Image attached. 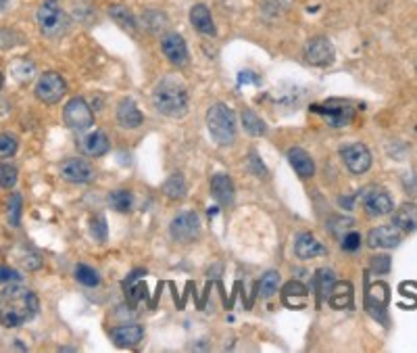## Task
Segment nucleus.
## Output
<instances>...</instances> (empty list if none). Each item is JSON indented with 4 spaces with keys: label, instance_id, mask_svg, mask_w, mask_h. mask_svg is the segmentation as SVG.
I'll return each instance as SVG.
<instances>
[{
    "label": "nucleus",
    "instance_id": "f257e3e1",
    "mask_svg": "<svg viewBox=\"0 0 417 353\" xmlns=\"http://www.w3.org/2000/svg\"><path fill=\"white\" fill-rule=\"evenodd\" d=\"M40 301L32 288L23 284H9L0 290V326L17 328L38 314Z\"/></svg>",
    "mask_w": 417,
    "mask_h": 353
},
{
    "label": "nucleus",
    "instance_id": "f03ea898",
    "mask_svg": "<svg viewBox=\"0 0 417 353\" xmlns=\"http://www.w3.org/2000/svg\"><path fill=\"white\" fill-rule=\"evenodd\" d=\"M188 105H190L188 90L175 77L161 80L152 90V107L165 117H172V119L184 117L188 113Z\"/></svg>",
    "mask_w": 417,
    "mask_h": 353
},
{
    "label": "nucleus",
    "instance_id": "7ed1b4c3",
    "mask_svg": "<svg viewBox=\"0 0 417 353\" xmlns=\"http://www.w3.org/2000/svg\"><path fill=\"white\" fill-rule=\"evenodd\" d=\"M35 23L40 34L48 40H59L67 34L71 21L70 15L57 4V2H44L38 11H35Z\"/></svg>",
    "mask_w": 417,
    "mask_h": 353
},
{
    "label": "nucleus",
    "instance_id": "20e7f679",
    "mask_svg": "<svg viewBox=\"0 0 417 353\" xmlns=\"http://www.w3.org/2000/svg\"><path fill=\"white\" fill-rule=\"evenodd\" d=\"M207 128L213 141L221 146H228L236 141V117L232 109L223 103H217L207 111Z\"/></svg>",
    "mask_w": 417,
    "mask_h": 353
},
{
    "label": "nucleus",
    "instance_id": "39448f33",
    "mask_svg": "<svg viewBox=\"0 0 417 353\" xmlns=\"http://www.w3.org/2000/svg\"><path fill=\"white\" fill-rule=\"evenodd\" d=\"M35 99L44 105H57L65 94H67V84L63 80L61 73L57 71H46L40 75V80L35 82L34 90Z\"/></svg>",
    "mask_w": 417,
    "mask_h": 353
},
{
    "label": "nucleus",
    "instance_id": "423d86ee",
    "mask_svg": "<svg viewBox=\"0 0 417 353\" xmlns=\"http://www.w3.org/2000/svg\"><path fill=\"white\" fill-rule=\"evenodd\" d=\"M311 109L315 113H319L326 119V124L332 128H345L355 119V107L340 99H332L323 105H313Z\"/></svg>",
    "mask_w": 417,
    "mask_h": 353
},
{
    "label": "nucleus",
    "instance_id": "0eeeda50",
    "mask_svg": "<svg viewBox=\"0 0 417 353\" xmlns=\"http://www.w3.org/2000/svg\"><path fill=\"white\" fill-rule=\"evenodd\" d=\"M169 234L175 243L179 245H188L194 243L201 237V219L194 212H184L175 215L169 226Z\"/></svg>",
    "mask_w": 417,
    "mask_h": 353
},
{
    "label": "nucleus",
    "instance_id": "6e6552de",
    "mask_svg": "<svg viewBox=\"0 0 417 353\" xmlns=\"http://www.w3.org/2000/svg\"><path fill=\"white\" fill-rule=\"evenodd\" d=\"M63 119H65L67 128L75 130V132H84V130L92 128L94 113H92L90 105L82 97H75L63 109Z\"/></svg>",
    "mask_w": 417,
    "mask_h": 353
},
{
    "label": "nucleus",
    "instance_id": "1a4fd4ad",
    "mask_svg": "<svg viewBox=\"0 0 417 353\" xmlns=\"http://www.w3.org/2000/svg\"><path fill=\"white\" fill-rule=\"evenodd\" d=\"M303 57L309 65H315V67H328L334 63V57H336V50H334V44L326 38V36H317V38H311L307 44H305V50H303Z\"/></svg>",
    "mask_w": 417,
    "mask_h": 353
},
{
    "label": "nucleus",
    "instance_id": "9d476101",
    "mask_svg": "<svg viewBox=\"0 0 417 353\" xmlns=\"http://www.w3.org/2000/svg\"><path fill=\"white\" fill-rule=\"evenodd\" d=\"M340 155H343V161H345V165H347V170L350 174L361 176V174H365V172L372 168V153H369V148H367L365 144H361V142L347 144V146L340 151Z\"/></svg>",
    "mask_w": 417,
    "mask_h": 353
},
{
    "label": "nucleus",
    "instance_id": "9b49d317",
    "mask_svg": "<svg viewBox=\"0 0 417 353\" xmlns=\"http://www.w3.org/2000/svg\"><path fill=\"white\" fill-rule=\"evenodd\" d=\"M161 50H163V55L167 57V61L174 67H186L188 61H190L186 40L179 34H175V32L163 34V38H161Z\"/></svg>",
    "mask_w": 417,
    "mask_h": 353
},
{
    "label": "nucleus",
    "instance_id": "f8f14e48",
    "mask_svg": "<svg viewBox=\"0 0 417 353\" xmlns=\"http://www.w3.org/2000/svg\"><path fill=\"white\" fill-rule=\"evenodd\" d=\"M59 172H61V178L71 184H86V182H92V178H94L92 165L84 159H77V157L65 159L59 165Z\"/></svg>",
    "mask_w": 417,
    "mask_h": 353
},
{
    "label": "nucleus",
    "instance_id": "ddd939ff",
    "mask_svg": "<svg viewBox=\"0 0 417 353\" xmlns=\"http://www.w3.org/2000/svg\"><path fill=\"white\" fill-rule=\"evenodd\" d=\"M365 305L369 310V314L376 320H380L384 326H388V286L384 283L369 286L367 295H365Z\"/></svg>",
    "mask_w": 417,
    "mask_h": 353
},
{
    "label": "nucleus",
    "instance_id": "4468645a",
    "mask_svg": "<svg viewBox=\"0 0 417 353\" xmlns=\"http://www.w3.org/2000/svg\"><path fill=\"white\" fill-rule=\"evenodd\" d=\"M363 205H365V212L374 217H380V215H386V213H392V197L380 188V186H374V188H367L363 192Z\"/></svg>",
    "mask_w": 417,
    "mask_h": 353
},
{
    "label": "nucleus",
    "instance_id": "2eb2a0df",
    "mask_svg": "<svg viewBox=\"0 0 417 353\" xmlns=\"http://www.w3.org/2000/svg\"><path fill=\"white\" fill-rule=\"evenodd\" d=\"M401 243V230L392 226H378L369 230L367 234V245L372 249H392Z\"/></svg>",
    "mask_w": 417,
    "mask_h": 353
},
{
    "label": "nucleus",
    "instance_id": "dca6fc26",
    "mask_svg": "<svg viewBox=\"0 0 417 353\" xmlns=\"http://www.w3.org/2000/svg\"><path fill=\"white\" fill-rule=\"evenodd\" d=\"M109 335L117 347H136L144 337V330L138 324H121V326L111 328Z\"/></svg>",
    "mask_w": 417,
    "mask_h": 353
},
{
    "label": "nucleus",
    "instance_id": "f3484780",
    "mask_svg": "<svg viewBox=\"0 0 417 353\" xmlns=\"http://www.w3.org/2000/svg\"><path fill=\"white\" fill-rule=\"evenodd\" d=\"M117 124L126 130H136L142 126L144 121V115L138 109V105L132 101V99H123L119 105H117Z\"/></svg>",
    "mask_w": 417,
    "mask_h": 353
},
{
    "label": "nucleus",
    "instance_id": "a211bd4d",
    "mask_svg": "<svg viewBox=\"0 0 417 353\" xmlns=\"http://www.w3.org/2000/svg\"><path fill=\"white\" fill-rule=\"evenodd\" d=\"M211 195L219 205H223V207L232 205L234 203V182H232V178L228 174H215L211 178Z\"/></svg>",
    "mask_w": 417,
    "mask_h": 353
},
{
    "label": "nucleus",
    "instance_id": "6ab92c4d",
    "mask_svg": "<svg viewBox=\"0 0 417 353\" xmlns=\"http://www.w3.org/2000/svg\"><path fill=\"white\" fill-rule=\"evenodd\" d=\"M190 23H192V28H194L199 34L211 36V38L217 34L211 11H208L205 4H201V2L194 4V6L190 9Z\"/></svg>",
    "mask_w": 417,
    "mask_h": 353
},
{
    "label": "nucleus",
    "instance_id": "aec40b11",
    "mask_svg": "<svg viewBox=\"0 0 417 353\" xmlns=\"http://www.w3.org/2000/svg\"><path fill=\"white\" fill-rule=\"evenodd\" d=\"M294 253L299 259H315V257H321L326 255V247L313 237L309 232H303L296 237V243H294Z\"/></svg>",
    "mask_w": 417,
    "mask_h": 353
},
{
    "label": "nucleus",
    "instance_id": "412c9836",
    "mask_svg": "<svg viewBox=\"0 0 417 353\" xmlns=\"http://www.w3.org/2000/svg\"><path fill=\"white\" fill-rule=\"evenodd\" d=\"M307 297H309L307 286L296 283V281H294V283L284 284V288H282V301H284V305H288L290 310H303L305 303H307Z\"/></svg>",
    "mask_w": 417,
    "mask_h": 353
},
{
    "label": "nucleus",
    "instance_id": "4be33fe9",
    "mask_svg": "<svg viewBox=\"0 0 417 353\" xmlns=\"http://www.w3.org/2000/svg\"><path fill=\"white\" fill-rule=\"evenodd\" d=\"M288 161H290L292 170L301 178H311L315 174V163H313L311 155L307 151L299 148V146L288 151Z\"/></svg>",
    "mask_w": 417,
    "mask_h": 353
},
{
    "label": "nucleus",
    "instance_id": "5701e85b",
    "mask_svg": "<svg viewBox=\"0 0 417 353\" xmlns=\"http://www.w3.org/2000/svg\"><path fill=\"white\" fill-rule=\"evenodd\" d=\"M140 26H142L148 34L159 36L167 30V26H169V17H167L163 11L148 9V11H144V13H142V17H140Z\"/></svg>",
    "mask_w": 417,
    "mask_h": 353
},
{
    "label": "nucleus",
    "instance_id": "b1692460",
    "mask_svg": "<svg viewBox=\"0 0 417 353\" xmlns=\"http://www.w3.org/2000/svg\"><path fill=\"white\" fill-rule=\"evenodd\" d=\"M392 224L403 230V232H413L417 230V205L416 203H405L392 213Z\"/></svg>",
    "mask_w": 417,
    "mask_h": 353
},
{
    "label": "nucleus",
    "instance_id": "393cba45",
    "mask_svg": "<svg viewBox=\"0 0 417 353\" xmlns=\"http://www.w3.org/2000/svg\"><path fill=\"white\" fill-rule=\"evenodd\" d=\"M79 146L88 157H103L104 153H109V139L104 132H90L82 139Z\"/></svg>",
    "mask_w": 417,
    "mask_h": 353
},
{
    "label": "nucleus",
    "instance_id": "a878e982",
    "mask_svg": "<svg viewBox=\"0 0 417 353\" xmlns=\"http://www.w3.org/2000/svg\"><path fill=\"white\" fill-rule=\"evenodd\" d=\"M328 303L334 310H348L352 305V286H350V283H334L330 295H328Z\"/></svg>",
    "mask_w": 417,
    "mask_h": 353
},
{
    "label": "nucleus",
    "instance_id": "bb28decb",
    "mask_svg": "<svg viewBox=\"0 0 417 353\" xmlns=\"http://www.w3.org/2000/svg\"><path fill=\"white\" fill-rule=\"evenodd\" d=\"M109 15H111L113 21L119 23V28H123L126 32H130V34H136V32H138L140 23L136 21V17L132 15L130 9H126V6H121V4H113V6L109 9Z\"/></svg>",
    "mask_w": 417,
    "mask_h": 353
},
{
    "label": "nucleus",
    "instance_id": "cd10ccee",
    "mask_svg": "<svg viewBox=\"0 0 417 353\" xmlns=\"http://www.w3.org/2000/svg\"><path fill=\"white\" fill-rule=\"evenodd\" d=\"M109 205L119 213L132 212L134 207V195L128 188H117L109 195Z\"/></svg>",
    "mask_w": 417,
    "mask_h": 353
},
{
    "label": "nucleus",
    "instance_id": "c85d7f7f",
    "mask_svg": "<svg viewBox=\"0 0 417 353\" xmlns=\"http://www.w3.org/2000/svg\"><path fill=\"white\" fill-rule=\"evenodd\" d=\"M243 128L250 136H265V132H267L265 121L250 109H244L243 111Z\"/></svg>",
    "mask_w": 417,
    "mask_h": 353
},
{
    "label": "nucleus",
    "instance_id": "c756f323",
    "mask_svg": "<svg viewBox=\"0 0 417 353\" xmlns=\"http://www.w3.org/2000/svg\"><path fill=\"white\" fill-rule=\"evenodd\" d=\"M11 73H13V77H15L17 82L28 84V82L35 75V65L30 59L21 57V59H15V61L11 63Z\"/></svg>",
    "mask_w": 417,
    "mask_h": 353
},
{
    "label": "nucleus",
    "instance_id": "7c9ffc66",
    "mask_svg": "<svg viewBox=\"0 0 417 353\" xmlns=\"http://www.w3.org/2000/svg\"><path fill=\"white\" fill-rule=\"evenodd\" d=\"M163 192H165L169 199H174V201L184 199L186 192H188V186H186L184 176H182V174H174V176L167 178V182L163 184Z\"/></svg>",
    "mask_w": 417,
    "mask_h": 353
},
{
    "label": "nucleus",
    "instance_id": "2f4dec72",
    "mask_svg": "<svg viewBox=\"0 0 417 353\" xmlns=\"http://www.w3.org/2000/svg\"><path fill=\"white\" fill-rule=\"evenodd\" d=\"M279 286V274L278 272H274V270H269V272H265L261 278H259V283H257V293L261 295V297H272L276 290H278Z\"/></svg>",
    "mask_w": 417,
    "mask_h": 353
},
{
    "label": "nucleus",
    "instance_id": "473e14b6",
    "mask_svg": "<svg viewBox=\"0 0 417 353\" xmlns=\"http://www.w3.org/2000/svg\"><path fill=\"white\" fill-rule=\"evenodd\" d=\"M75 281L84 286H99L101 284V276L94 268L86 266V264H79L75 266Z\"/></svg>",
    "mask_w": 417,
    "mask_h": 353
},
{
    "label": "nucleus",
    "instance_id": "72a5a7b5",
    "mask_svg": "<svg viewBox=\"0 0 417 353\" xmlns=\"http://www.w3.org/2000/svg\"><path fill=\"white\" fill-rule=\"evenodd\" d=\"M334 283H336V278H334V272L332 270L323 268V270L317 272V290H319V297L321 299H328V295H330Z\"/></svg>",
    "mask_w": 417,
    "mask_h": 353
},
{
    "label": "nucleus",
    "instance_id": "f704fd0d",
    "mask_svg": "<svg viewBox=\"0 0 417 353\" xmlns=\"http://www.w3.org/2000/svg\"><path fill=\"white\" fill-rule=\"evenodd\" d=\"M19 172L13 163H0V188L11 190L17 184Z\"/></svg>",
    "mask_w": 417,
    "mask_h": 353
},
{
    "label": "nucleus",
    "instance_id": "c9c22d12",
    "mask_svg": "<svg viewBox=\"0 0 417 353\" xmlns=\"http://www.w3.org/2000/svg\"><path fill=\"white\" fill-rule=\"evenodd\" d=\"M290 2H292V0H263L261 9H263L265 17H272V19H274V17H279L282 13L288 11Z\"/></svg>",
    "mask_w": 417,
    "mask_h": 353
},
{
    "label": "nucleus",
    "instance_id": "e433bc0d",
    "mask_svg": "<svg viewBox=\"0 0 417 353\" xmlns=\"http://www.w3.org/2000/svg\"><path fill=\"white\" fill-rule=\"evenodd\" d=\"M17 148H19V141L15 134H9V132L0 134V157H4V159L13 157L17 153Z\"/></svg>",
    "mask_w": 417,
    "mask_h": 353
},
{
    "label": "nucleus",
    "instance_id": "4c0bfd02",
    "mask_svg": "<svg viewBox=\"0 0 417 353\" xmlns=\"http://www.w3.org/2000/svg\"><path fill=\"white\" fill-rule=\"evenodd\" d=\"M9 224L11 226H19V222H21V195H17V192H13L11 195V199H9Z\"/></svg>",
    "mask_w": 417,
    "mask_h": 353
},
{
    "label": "nucleus",
    "instance_id": "58836bf2",
    "mask_svg": "<svg viewBox=\"0 0 417 353\" xmlns=\"http://www.w3.org/2000/svg\"><path fill=\"white\" fill-rule=\"evenodd\" d=\"M17 261H19L26 270H38V268L42 266V257H40L35 251H30V249L17 253Z\"/></svg>",
    "mask_w": 417,
    "mask_h": 353
},
{
    "label": "nucleus",
    "instance_id": "ea45409f",
    "mask_svg": "<svg viewBox=\"0 0 417 353\" xmlns=\"http://www.w3.org/2000/svg\"><path fill=\"white\" fill-rule=\"evenodd\" d=\"M90 232L96 241H101V243L106 241V224H104L103 215H96L90 219Z\"/></svg>",
    "mask_w": 417,
    "mask_h": 353
},
{
    "label": "nucleus",
    "instance_id": "a19ab883",
    "mask_svg": "<svg viewBox=\"0 0 417 353\" xmlns=\"http://www.w3.org/2000/svg\"><path fill=\"white\" fill-rule=\"evenodd\" d=\"M340 247H343V251H347V253L359 251V247H361V234L359 232H347V234H343Z\"/></svg>",
    "mask_w": 417,
    "mask_h": 353
},
{
    "label": "nucleus",
    "instance_id": "79ce46f5",
    "mask_svg": "<svg viewBox=\"0 0 417 353\" xmlns=\"http://www.w3.org/2000/svg\"><path fill=\"white\" fill-rule=\"evenodd\" d=\"M372 270H376V274H388V270H390V257L388 255H376L372 259Z\"/></svg>",
    "mask_w": 417,
    "mask_h": 353
},
{
    "label": "nucleus",
    "instance_id": "37998d69",
    "mask_svg": "<svg viewBox=\"0 0 417 353\" xmlns=\"http://www.w3.org/2000/svg\"><path fill=\"white\" fill-rule=\"evenodd\" d=\"M19 278H21V274H17V270H13L9 266H0V283H15Z\"/></svg>",
    "mask_w": 417,
    "mask_h": 353
},
{
    "label": "nucleus",
    "instance_id": "c03bdc74",
    "mask_svg": "<svg viewBox=\"0 0 417 353\" xmlns=\"http://www.w3.org/2000/svg\"><path fill=\"white\" fill-rule=\"evenodd\" d=\"M238 82H240V84H261V77L252 75V71H243V73L238 75Z\"/></svg>",
    "mask_w": 417,
    "mask_h": 353
},
{
    "label": "nucleus",
    "instance_id": "a18cd8bd",
    "mask_svg": "<svg viewBox=\"0 0 417 353\" xmlns=\"http://www.w3.org/2000/svg\"><path fill=\"white\" fill-rule=\"evenodd\" d=\"M250 161L255 163V172H257V176H263V178L267 176V170L263 168V163H261V159L257 157V153H255V151L250 153Z\"/></svg>",
    "mask_w": 417,
    "mask_h": 353
},
{
    "label": "nucleus",
    "instance_id": "49530a36",
    "mask_svg": "<svg viewBox=\"0 0 417 353\" xmlns=\"http://www.w3.org/2000/svg\"><path fill=\"white\" fill-rule=\"evenodd\" d=\"M11 4V0H0V11H4Z\"/></svg>",
    "mask_w": 417,
    "mask_h": 353
},
{
    "label": "nucleus",
    "instance_id": "de8ad7c7",
    "mask_svg": "<svg viewBox=\"0 0 417 353\" xmlns=\"http://www.w3.org/2000/svg\"><path fill=\"white\" fill-rule=\"evenodd\" d=\"M2 84H4V77H2V73H0V88H2Z\"/></svg>",
    "mask_w": 417,
    "mask_h": 353
},
{
    "label": "nucleus",
    "instance_id": "09e8293b",
    "mask_svg": "<svg viewBox=\"0 0 417 353\" xmlns=\"http://www.w3.org/2000/svg\"><path fill=\"white\" fill-rule=\"evenodd\" d=\"M46 2H57V0H46Z\"/></svg>",
    "mask_w": 417,
    "mask_h": 353
}]
</instances>
